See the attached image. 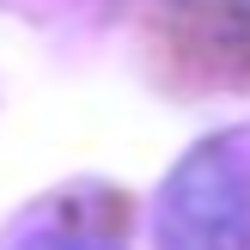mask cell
Listing matches in <instances>:
<instances>
[{
    "mask_svg": "<svg viewBox=\"0 0 250 250\" xmlns=\"http://www.w3.org/2000/svg\"><path fill=\"white\" fill-rule=\"evenodd\" d=\"M159 250H250V165L232 141H195L171 165Z\"/></svg>",
    "mask_w": 250,
    "mask_h": 250,
    "instance_id": "obj_1",
    "label": "cell"
},
{
    "mask_svg": "<svg viewBox=\"0 0 250 250\" xmlns=\"http://www.w3.org/2000/svg\"><path fill=\"white\" fill-rule=\"evenodd\" d=\"M0 250H128L122 244V202L98 189L49 195L6 232Z\"/></svg>",
    "mask_w": 250,
    "mask_h": 250,
    "instance_id": "obj_2",
    "label": "cell"
}]
</instances>
